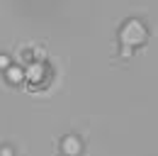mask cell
Masks as SVG:
<instances>
[{
	"label": "cell",
	"instance_id": "obj_1",
	"mask_svg": "<svg viewBox=\"0 0 158 156\" xmlns=\"http://www.w3.org/2000/svg\"><path fill=\"white\" fill-rule=\"evenodd\" d=\"M122 39H124V44H127V46L141 44V41L146 39V29H143V24L136 22V20H131L129 24H124V29H122Z\"/></svg>",
	"mask_w": 158,
	"mask_h": 156
},
{
	"label": "cell",
	"instance_id": "obj_2",
	"mask_svg": "<svg viewBox=\"0 0 158 156\" xmlns=\"http://www.w3.org/2000/svg\"><path fill=\"white\" fill-rule=\"evenodd\" d=\"M63 151L68 156H78L80 154V141L76 136H66V139H63Z\"/></svg>",
	"mask_w": 158,
	"mask_h": 156
},
{
	"label": "cell",
	"instance_id": "obj_3",
	"mask_svg": "<svg viewBox=\"0 0 158 156\" xmlns=\"http://www.w3.org/2000/svg\"><path fill=\"white\" fill-rule=\"evenodd\" d=\"M41 76H44V66H39V63H32V66H29V71H27V78H29L32 83H37Z\"/></svg>",
	"mask_w": 158,
	"mask_h": 156
},
{
	"label": "cell",
	"instance_id": "obj_4",
	"mask_svg": "<svg viewBox=\"0 0 158 156\" xmlns=\"http://www.w3.org/2000/svg\"><path fill=\"white\" fill-rule=\"evenodd\" d=\"M22 76H24V73H22L20 68H7V80H10V83H20Z\"/></svg>",
	"mask_w": 158,
	"mask_h": 156
},
{
	"label": "cell",
	"instance_id": "obj_5",
	"mask_svg": "<svg viewBox=\"0 0 158 156\" xmlns=\"http://www.w3.org/2000/svg\"><path fill=\"white\" fill-rule=\"evenodd\" d=\"M7 63H10L7 56H0V68H7Z\"/></svg>",
	"mask_w": 158,
	"mask_h": 156
},
{
	"label": "cell",
	"instance_id": "obj_6",
	"mask_svg": "<svg viewBox=\"0 0 158 156\" xmlns=\"http://www.w3.org/2000/svg\"><path fill=\"white\" fill-rule=\"evenodd\" d=\"M0 156H12V151H10V149H2V151H0Z\"/></svg>",
	"mask_w": 158,
	"mask_h": 156
}]
</instances>
